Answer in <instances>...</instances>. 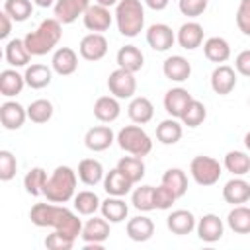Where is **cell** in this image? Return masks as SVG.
<instances>
[{
	"label": "cell",
	"instance_id": "cell-1",
	"mask_svg": "<svg viewBox=\"0 0 250 250\" xmlns=\"http://www.w3.org/2000/svg\"><path fill=\"white\" fill-rule=\"evenodd\" d=\"M29 219L35 227H49L72 240H76L78 234H82V227H84L76 213H72L61 203H51V201L35 203L29 211Z\"/></svg>",
	"mask_w": 250,
	"mask_h": 250
},
{
	"label": "cell",
	"instance_id": "cell-2",
	"mask_svg": "<svg viewBox=\"0 0 250 250\" xmlns=\"http://www.w3.org/2000/svg\"><path fill=\"white\" fill-rule=\"evenodd\" d=\"M78 174L70 166H57L43 186V195L51 203H66L76 195Z\"/></svg>",
	"mask_w": 250,
	"mask_h": 250
},
{
	"label": "cell",
	"instance_id": "cell-3",
	"mask_svg": "<svg viewBox=\"0 0 250 250\" xmlns=\"http://www.w3.org/2000/svg\"><path fill=\"white\" fill-rule=\"evenodd\" d=\"M61 25L62 23L57 18H47L37 25L35 31H29L23 37L25 47L31 53V57H43L57 47V43L61 41V35H62Z\"/></svg>",
	"mask_w": 250,
	"mask_h": 250
},
{
	"label": "cell",
	"instance_id": "cell-4",
	"mask_svg": "<svg viewBox=\"0 0 250 250\" xmlns=\"http://www.w3.org/2000/svg\"><path fill=\"white\" fill-rule=\"evenodd\" d=\"M113 16L123 37H137L145 27V6L141 0H119Z\"/></svg>",
	"mask_w": 250,
	"mask_h": 250
},
{
	"label": "cell",
	"instance_id": "cell-5",
	"mask_svg": "<svg viewBox=\"0 0 250 250\" xmlns=\"http://www.w3.org/2000/svg\"><path fill=\"white\" fill-rule=\"evenodd\" d=\"M115 141H117L121 150L129 152L133 156H141L143 158L152 150V141H150L148 133L141 125H125L123 129H119Z\"/></svg>",
	"mask_w": 250,
	"mask_h": 250
},
{
	"label": "cell",
	"instance_id": "cell-6",
	"mask_svg": "<svg viewBox=\"0 0 250 250\" xmlns=\"http://www.w3.org/2000/svg\"><path fill=\"white\" fill-rule=\"evenodd\" d=\"M189 172H191V178L195 180V184L207 188V186H215L223 174V168L219 164V160H215L213 156H195L191 162H189Z\"/></svg>",
	"mask_w": 250,
	"mask_h": 250
},
{
	"label": "cell",
	"instance_id": "cell-7",
	"mask_svg": "<svg viewBox=\"0 0 250 250\" xmlns=\"http://www.w3.org/2000/svg\"><path fill=\"white\" fill-rule=\"evenodd\" d=\"M107 88H109L111 96H115L117 100H129V98H133V94L137 92L135 72H129L125 68H115L107 76Z\"/></svg>",
	"mask_w": 250,
	"mask_h": 250
},
{
	"label": "cell",
	"instance_id": "cell-8",
	"mask_svg": "<svg viewBox=\"0 0 250 250\" xmlns=\"http://www.w3.org/2000/svg\"><path fill=\"white\" fill-rule=\"evenodd\" d=\"M88 8H90V0H57L53 6V14L62 25H66L76 21L80 16H84Z\"/></svg>",
	"mask_w": 250,
	"mask_h": 250
},
{
	"label": "cell",
	"instance_id": "cell-9",
	"mask_svg": "<svg viewBox=\"0 0 250 250\" xmlns=\"http://www.w3.org/2000/svg\"><path fill=\"white\" fill-rule=\"evenodd\" d=\"M111 20L113 18H111L109 8L100 6V4H94V6L90 4V8L82 16L84 27L88 31H92V33H104V31H107L109 25H111Z\"/></svg>",
	"mask_w": 250,
	"mask_h": 250
},
{
	"label": "cell",
	"instance_id": "cell-10",
	"mask_svg": "<svg viewBox=\"0 0 250 250\" xmlns=\"http://www.w3.org/2000/svg\"><path fill=\"white\" fill-rule=\"evenodd\" d=\"M174 41H176V33L166 23H152L146 29V43L150 49H154L158 53L168 51L174 45Z\"/></svg>",
	"mask_w": 250,
	"mask_h": 250
},
{
	"label": "cell",
	"instance_id": "cell-11",
	"mask_svg": "<svg viewBox=\"0 0 250 250\" xmlns=\"http://www.w3.org/2000/svg\"><path fill=\"white\" fill-rule=\"evenodd\" d=\"M80 57L86 61H100L105 57L107 53V39L104 37V33H88L82 37L80 45H78Z\"/></svg>",
	"mask_w": 250,
	"mask_h": 250
},
{
	"label": "cell",
	"instance_id": "cell-12",
	"mask_svg": "<svg viewBox=\"0 0 250 250\" xmlns=\"http://www.w3.org/2000/svg\"><path fill=\"white\" fill-rule=\"evenodd\" d=\"M25 119H27V107H23L21 104L8 100L0 105V123L4 129L16 131L25 123Z\"/></svg>",
	"mask_w": 250,
	"mask_h": 250
},
{
	"label": "cell",
	"instance_id": "cell-13",
	"mask_svg": "<svg viewBox=\"0 0 250 250\" xmlns=\"http://www.w3.org/2000/svg\"><path fill=\"white\" fill-rule=\"evenodd\" d=\"M113 141H115V135H113L111 127H107V125H96V127L88 129L84 135V145L92 152L107 150L113 145Z\"/></svg>",
	"mask_w": 250,
	"mask_h": 250
},
{
	"label": "cell",
	"instance_id": "cell-14",
	"mask_svg": "<svg viewBox=\"0 0 250 250\" xmlns=\"http://www.w3.org/2000/svg\"><path fill=\"white\" fill-rule=\"evenodd\" d=\"M195 230H197L199 240H203V242H217V240L223 238L225 225H223V221L219 219V215L207 213V215H203V217L197 221Z\"/></svg>",
	"mask_w": 250,
	"mask_h": 250
},
{
	"label": "cell",
	"instance_id": "cell-15",
	"mask_svg": "<svg viewBox=\"0 0 250 250\" xmlns=\"http://www.w3.org/2000/svg\"><path fill=\"white\" fill-rule=\"evenodd\" d=\"M82 240L86 244H104L109 236V221L105 217H92L82 227Z\"/></svg>",
	"mask_w": 250,
	"mask_h": 250
},
{
	"label": "cell",
	"instance_id": "cell-16",
	"mask_svg": "<svg viewBox=\"0 0 250 250\" xmlns=\"http://www.w3.org/2000/svg\"><path fill=\"white\" fill-rule=\"evenodd\" d=\"M236 86V72L232 66L229 64H219L213 72H211V88L215 94L219 96H227L234 90Z\"/></svg>",
	"mask_w": 250,
	"mask_h": 250
},
{
	"label": "cell",
	"instance_id": "cell-17",
	"mask_svg": "<svg viewBox=\"0 0 250 250\" xmlns=\"http://www.w3.org/2000/svg\"><path fill=\"white\" fill-rule=\"evenodd\" d=\"M191 100H193V98H191V94H189L186 88H182V86L170 88V90L164 94V109H166V113H168L170 117L180 119L182 113H184V109L188 107V104H189Z\"/></svg>",
	"mask_w": 250,
	"mask_h": 250
},
{
	"label": "cell",
	"instance_id": "cell-18",
	"mask_svg": "<svg viewBox=\"0 0 250 250\" xmlns=\"http://www.w3.org/2000/svg\"><path fill=\"white\" fill-rule=\"evenodd\" d=\"M203 25L197 23V21H186L180 25L178 29V35H176V41L180 43L182 49L186 51H193L197 47H201L203 43Z\"/></svg>",
	"mask_w": 250,
	"mask_h": 250
},
{
	"label": "cell",
	"instance_id": "cell-19",
	"mask_svg": "<svg viewBox=\"0 0 250 250\" xmlns=\"http://www.w3.org/2000/svg\"><path fill=\"white\" fill-rule=\"evenodd\" d=\"M51 66L57 74L61 76H70L72 72H76L78 68V55L74 49L70 47H59L55 53H53V59H51Z\"/></svg>",
	"mask_w": 250,
	"mask_h": 250
},
{
	"label": "cell",
	"instance_id": "cell-20",
	"mask_svg": "<svg viewBox=\"0 0 250 250\" xmlns=\"http://www.w3.org/2000/svg\"><path fill=\"white\" fill-rule=\"evenodd\" d=\"M223 199L230 205H244L246 201H250V184L240 176L230 178L223 188Z\"/></svg>",
	"mask_w": 250,
	"mask_h": 250
},
{
	"label": "cell",
	"instance_id": "cell-21",
	"mask_svg": "<svg viewBox=\"0 0 250 250\" xmlns=\"http://www.w3.org/2000/svg\"><path fill=\"white\" fill-rule=\"evenodd\" d=\"M162 72H164V76H166L168 80H172V82H184V80H188L189 74H191V64H189V61H188L186 57H182V55H172V57H168V59L164 61Z\"/></svg>",
	"mask_w": 250,
	"mask_h": 250
},
{
	"label": "cell",
	"instance_id": "cell-22",
	"mask_svg": "<svg viewBox=\"0 0 250 250\" xmlns=\"http://www.w3.org/2000/svg\"><path fill=\"white\" fill-rule=\"evenodd\" d=\"M135 184L115 166L113 170H109L105 176H104V189L107 195H115V197H123L131 191Z\"/></svg>",
	"mask_w": 250,
	"mask_h": 250
},
{
	"label": "cell",
	"instance_id": "cell-23",
	"mask_svg": "<svg viewBox=\"0 0 250 250\" xmlns=\"http://www.w3.org/2000/svg\"><path fill=\"white\" fill-rule=\"evenodd\" d=\"M195 217L191 211L188 209H176L172 211L168 217H166V227L170 232L178 234V236H184V234H189L193 229H195Z\"/></svg>",
	"mask_w": 250,
	"mask_h": 250
},
{
	"label": "cell",
	"instance_id": "cell-24",
	"mask_svg": "<svg viewBox=\"0 0 250 250\" xmlns=\"http://www.w3.org/2000/svg\"><path fill=\"white\" fill-rule=\"evenodd\" d=\"M127 236L135 242H146L152 238L154 234V223L152 219L145 217V215H137L133 219L127 221Z\"/></svg>",
	"mask_w": 250,
	"mask_h": 250
},
{
	"label": "cell",
	"instance_id": "cell-25",
	"mask_svg": "<svg viewBox=\"0 0 250 250\" xmlns=\"http://www.w3.org/2000/svg\"><path fill=\"white\" fill-rule=\"evenodd\" d=\"M121 113V105L115 96H100L94 104V115L102 123H113Z\"/></svg>",
	"mask_w": 250,
	"mask_h": 250
},
{
	"label": "cell",
	"instance_id": "cell-26",
	"mask_svg": "<svg viewBox=\"0 0 250 250\" xmlns=\"http://www.w3.org/2000/svg\"><path fill=\"white\" fill-rule=\"evenodd\" d=\"M115 59H117V66L129 70V72H139L143 68V64H145V55L135 45H123L117 51Z\"/></svg>",
	"mask_w": 250,
	"mask_h": 250
},
{
	"label": "cell",
	"instance_id": "cell-27",
	"mask_svg": "<svg viewBox=\"0 0 250 250\" xmlns=\"http://www.w3.org/2000/svg\"><path fill=\"white\" fill-rule=\"evenodd\" d=\"M127 115H129V119H131L133 123L145 125V123H148V121L152 119V115H154V105H152V102H150L148 98L137 96V98L131 100V104H129V107H127Z\"/></svg>",
	"mask_w": 250,
	"mask_h": 250
},
{
	"label": "cell",
	"instance_id": "cell-28",
	"mask_svg": "<svg viewBox=\"0 0 250 250\" xmlns=\"http://www.w3.org/2000/svg\"><path fill=\"white\" fill-rule=\"evenodd\" d=\"M4 57H6V62L10 66H14V68L27 66V62L31 61V53L27 51L23 39H12V41H8L6 43V49H4Z\"/></svg>",
	"mask_w": 250,
	"mask_h": 250
},
{
	"label": "cell",
	"instance_id": "cell-29",
	"mask_svg": "<svg viewBox=\"0 0 250 250\" xmlns=\"http://www.w3.org/2000/svg\"><path fill=\"white\" fill-rule=\"evenodd\" d=\"M104 166L100 160L96 158H84L78 162V178L82 184L86 186H98L100 182H104Z\"/></svg>",
	"mask_w": 250,
	"mask_h": 250
},
{
	"label": "cell",
	"instance_id": "cell-30",
	"mask_svg": "<svg viewBox=\"0 0 250 250\" xmlns=\"http://www.w3.org/2000/svg\"><path fill=\"white\" fill-rule=\"evenodd\" d=\"M23 86H25V78L16 68H6L0 72V94L4 98H14L21 94Z\"/></svg>",
	"mask_w": 250,
	"mask_h": 250
},
{
	"label": "cell",
	"instance_id": "cell-31",
	"mask_svg": "<svg viewBox=\"0 0 250 250\" xmlns=\"http://www.w3.org/2000/svg\"><path fill=\"white\" fill-rule=\"evenodd\" d=\"M203 55L211 61V62H227L230 57V45L227 39L223 37H209L203 43Z\"/></svg>",
	"mask_w": 250,
	"mask_h": 250
},
{
	"label": "cell",
	"instance_id": "cell-32",
	"mask_svg": "<svg viewBox=\"0 0 250 250\" xmlns=\"http://www.w3.org/2000/svg\"><path fill=\"white\" fill-rule=\"evenodd\" d=\"M100 211H102V217H105L109 223H121V221L127 219L129 207H127V203H125L121 197L109 195L107 199L102 201Z\"/></svg>",
	"mask_w": 250,
	"mask_h": 250
},
{
	"label": "cell",
	"instance_id": "cell-33",
	"mask_svg": "<svg viewBox=\"0 0 250 250\" xmlns=\"http://www.w3.org/2000/svg\"><path fill=\"white\" fill-rule=\"evenodd\" d=\"M227 225L236 234H250V207L234 205L227 215Z\"/></svg>",
	"mask_w": 250,
	"mask_h": 250
},
{
	"label": "cell",
	"instance_id": "cell-34",
	"mask_svg": "<svg viewBox=\"0 0 250 250\" xmlns=\"http://www.w3.org/2000/svg\"><path fill=\"white\" fill-rule=\"evenodd\" d=\"M23 78H25V84L31 90H41V88H45V86L51 84L53 70L49 66H45V64H31V66L25 68Z\"/></svg>",
	"mask_w": 250,
	"mask_h": 250
},
{
	"label": "cell",
	"instance_id": "cell-35",
	"mask_svg": "<svg viewBox=\"0 0 250 250\" xmlns=\"http://www.w3.org/2000/svg\"><path fill=\"white\" fill-rule=\"evenodd\" d=\"M182 133H184L182 123L176 117H168V119L160 121L156 127V139L162 145H176L182 139Z\"/></svg>",
	"mask_w": 250,
	"mask_h": 250
},
{
	"label": "cell",
	"instance_id": "cell-36",
	"mask_svg": "<svg viewBox=\"0 0 250 250\" xmlns=\"http://www.w3.org/2000/svg\"><path fill=\"white\" fill-rule=\"evenodd\" d=\"M72 201H74V209H76V213H78V215H86V217L94 215V213L100 209V205H102L98 193H96V191H90V189L78 191V193L74 195Z\"/></svg>",
	"mask_w": 250,
	"mask_h": 250
},
{
	"label": "cell",
	"instance_id": "cell-37",
	"mask_svg": "<svg viewBox=\"0 0 250 250\" xmlns=\"http://www.w3.org/2000/svg\"><path fill=\"white\" fill-rule=\"evenodd\" d=\"M117 168L133 182V184H139L143 178H145V162L141 156H123L119 158L117 162Z\"/></svg>",
	"mask_w": 250,
	"mask_h": 250
},
{
	"label": "cell",
	"instance_id": "cell-38",
	"mask_svg": "<svg viewBox=\"0 0 250 250\" xmlns=\"http://www.w3.org/2000/svg\"><path fill=\"white\" fill-rule=\"evenodd\" d=\"M162 184L170 188L176 193V197H182L188 191V176L182 168H168L162 174Z\"/></svg>",
	"mask_w": 250,
	"mask_h": 250
},
{
	"label": "cell",
	"instance_id": "cell-39",
	"mask_svg": "<svg viewBox=\"0 0 250 250\" xmlns=\"http://www.w3.org/2000/svg\"><path fill=\"white\" fill-rule=\"evenodd\" d=\"M225 168L232 176H244L250 172V156L242 150H229L225 154Z\"/></svg>",
	"mask_w": 250,
	"mask_h": 250
},
{
	"label": "cell",
	"instance_id": "cell-40",
	"mask_svg": "<svg viewBox=\"0 0 250 250\" xmlns=\"http://www.w3.org/2000/svg\"><path fill=\"white\" fill-rule=\"evenodd\" d=\"M14 21L21 23L33 14V0H4L2 8Z\"/></svg>",
	"mask_w": 250,
	"mask_h": 250
},
{
	"label": "cell",
	"instance_id": "cell-41",
	"mask_svg": "<svg viewBox=\"0 0 250 250\" xmlns=\"http://www.w3.org/2000/svg\"><path fill=\"white\" fill-rule=\"evenodd\" d=\"M205 117H207V107H205L199 100L193 98V100L188 104V107L184 109L180 121H182L184 125H188V127H199V125L205 121Z\"/></svg>",
	"mask_w": 250,
	"mask_h": 250
},
{
	"label": "cell",
	"instance_id": "cell-42",
	"mask_svg": "<svg viewBox=\"0 0 250 250\" xmlns=\"http://www.w3.org/2000/svg\"><path fill=\"white\" fill-rule=\"evenodd\" d=\"M47 172L43 170V168H39V166H35V168H31L27 174H25V178H23V188H25V191L29 193V195H43V186H45V182H47Z\"/></svg>",
	"mask_w": 250,
	"mask_h": 250
},
{
	"label": "cell",
	"instance_id": "cell-43",
	"mask_svg": "<svg viewBox=\"0 0 250 250\" xmlns=\"http://www.w3.org/2000/svg\"><path fill=\"white\" fill-rule=\"evenodd\" d=\"M131 203L135 209L139 211H152L154 207V188L152 186H139L133 193H131Z\"/></svg>",
	"mask_w": 250,
	"mask_h": 250
},
{
	"label": "cell",
	"instance_id": "cell-44",
	"mask_svg": "<svg viewBox=\"0 0 250 250\" xmlns=\"http://www.w3.org/2000/svg\"><path fill=\"white\" fill-rule=\"evenodd\" d=\"M53 117V104L49 100H35L27 105V119L33 123H47Z\"/></svg>",
	"mask_w": 250,
	"mask_h": 250
},
{
	"label": "cell",
	"instance_id": "cell-45",
	"mask_svg": "<svg viewBox=\"0 0 250 250\" xmlns=\"http://www.w3.org/2000/svg\"><path fill=\"white\" fill-rule=\"evenodd\" d=\"M16 170H18L16 156L10 150H0V180L10 182L16 176Z\"/></svg>",
	"mask_w": 250,
	"mask_h": 250
},
{
	"label": "cell",
	"instance_id": "cell-46",
	"mask_svg": "<svg viewBox=\"0 0 250 250\" xmlns=\"http://www.w3.org/2000/svg\"><path fill=\"white\" fill-rule=\"evenodd\" d=\"M176 199H178L176 193H174L170 188H166L164 184H160L158 188H154V207H156V209L166 211V209H170V207L174 205Z\"/></svg>",
	"mask_w": 250,
	"mask_h": 250
},
{
	"label": "cell",
	"instance_id": "cell-47",
	"mask_svg": "<svg viewBox=\"0 0 250 250\" xmlns=\"http://www.w3.org/2000/svg\"><path fill=\"white\" fill-rule=\"evenodd\" d=\"M209 0H178V8L188 18H197L207 10Z\"/></svg>",
	"mask_w": 250,
	"mask_h": 250
},
{
	"label": "cell",
	"instance_id": "cell-48",
	"mask_svg": "<svg viewBox=\"0 0 250 250\" xmlns=\"http://www.w3.org/2000/svg\"><path fill=\"white\" fill-rule=\"evenodd\" d=\"M45 246L49 250H70L74 246V240L68 238V236H64V234H61L59 230H53L51 234H47Z\"/></svg>",
	"mask_w": 250,
	"mask_h": 250
},
{
	"label": "cell",
	"instance_id": "cell-49",
	"mask_svg": "<svg viewBox=\"0 0 250 250\" xmlns=\"http://www.w3.org/2000/svg\"><path fill=\"white\" fill-rule=\"evenodd\" d=\"M236 25L246 37H250V0H240L236 10Z\"/></svg>",
	"mask_w": 250,
	"mask_h": 250
},
{
	"label": "cell",
	"instance_id": "cell-50",
	"mask_svg": "<svg viewBox=\"0 0 250 250\" xmlns=\"http://www.w3.org/2000/svg\"><path fill=\"white\" fill-rule=\"evenodd\" d=\"M234 68H236L238 74L250 78V49H244V51H240V53L236 55V59H234Z\"/></svg>",
	"mask_w": 250,
	"mask_h": 250
},
{
	"label": "cell",
	"instance_id": "cell-51",
	"mask_svg": "<svg viewBox=\"0 0 250 250\" xmlns=\"http://www.w3.org/2000/svg\"><path fill=\"white\" fill-rule=\"evenodd\" d=\"M12 18L2 10L0 12V23H2V29H0V39H6L8 35H10V31H12Z\"/></svg>",
	"mask_w": 250,
	"mask_h": 250
},
{
	"label": "cell",
	"instance_id": "cell-52",
	"mask_svg": "<svg viewBox=\"0 0 250 250\" xmlns=\"http://www.w3.org/2000/svg\"><path fill=\"white\" fill-rule=\"evenodd\" d=\"M168 2H170V0H145V4H146L150 10H154V12H162V10L168 6Z\"/></svg>",
	"mask_w": 250,
	"mask_h": 250
},
{
	"label": "cell",
	"instance_id": "cell-53",
	"mask_svg": "<svg viewBox=\"0 0 250 250\" xmlns=\"http://www.w3.org/2000/svg\"><path fill=\"white\" fill-rule=\"evenodd\" d=\"M55 2H57V0H33V4H35V6H39V8H49V6H55Z\"/></svg>",
	"mask_w": 250,
	"mask_h": 250
},
{
	"label": "cell",
	"instance_id": "cell-54",
	"mask_svg": "<svg viewBox=\"0 0 250 250\" xmlns=\"http://www.w3.org/2000/svg\"><path fill=\"white\" fill-rule=\"evenodd\" d=\"M119 0H96V4L100 6H105V8H111V6H117Z\"/></svg>",
	"mask_w": 250,
	"mask_h": 250
},
{
	"label": "cell",
	"instance_id": "cell-55",
	"mask_svg": "<svg viewBox=\"0 0 250 250\" xmlns=\"http://www.w3.org/2000/svg\"><path fill=\"white\" fill-rule=\"evenodd\" d=\"M244 145H246V148L250 150V131H248V133L244 135Z\"/></svg>",
	"mask_w": 250,
	"mask_h": 250
},
{
	"label": "cell",
	"instance_id": "cell-56",
	"mask_svg": "<svg viewBox=\"0 0 250 250\" xmlns=\"http://www.w3.org/2000/svg\"><path fill=\"white\" fill-rule=\"evenodd\" d=\"M248 105H250V100H248Z\"/></svg>",
	"mask_w": 250,
	"mask_h": 250
}]
</instances>
